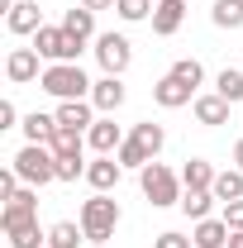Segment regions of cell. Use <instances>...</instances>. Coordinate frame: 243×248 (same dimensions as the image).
Returning a JSON list of instances; mask_svg holds the SVG:
<instances>
[{
  "label": "cell",
  "instance_id": "cell-3",
  "mask_svg": "<svg viewBox=\"0 0 243 248\" xmlns=\"http://www.w3.org/2000/svg\"><path fill=\"white\" fill-rule=\"evenodd\" d=\"M10 167L19 172V182H24V186H48V182H58V153H53L48 143H24V148L15 153Z\"/></svg>",
  "mask_w": 243,
  "mask_h": 248
},
{
  "label": "cell",
  "instance_id": "cell-14",
  "mask_svg": "<svg viewBox=\"0 0 243 248\" xmlns=\"http://www.w3.org/2000/svg\"><path fill=\"white\" fill-rule=\"evenodd\" d=\"M91 105L100 110V115H115V110L124 105V81L120 77H100V81L91 86Z\"/></svg>",
  "mask_w": 243,
  "mask_h": 248
},
{
  "label": "cell",
  "instance_id": "cell-35",
  "mask_svg": "<svg viewBox=\"0 0 243 248\" xmlns=\"http://www.w3.org/2000/svg\"><path fill=\"white\" fill-rule=\"evenodd\" d=\"M15 120H19L15 100H0V129H15Z\"/></svg>",
  "mask_w": 243,
  "mask_h": 248
},
{
  "label": "cell",
  "instance_id": "cell-10",
  "mask_svg": "<svg viewBox=\"0 0 243 248\" xmlns=\"http://www.w3.org/2000/svg\"><path fill=\"white\" fill-rule=\"evenodd\" d=\"M120 177H124V162H120L115 153H110V157L100 153L91 167H86V182H91L95 191H115V186H120Z\"/></svg>",
  "mask_w": 243,
  "mask_h": 248
},
{
  "label": "cell",
  "instance_id": "cell-33",
  "mask_svg": "<svg viewBox=\"0 0 243 248\" xmlns=\"http://www.w3.org/2000/svg\"><path fill=\"white\" fill-rule=\"evenodd\" d=\"M152 248H196V244H191L186 234H177V229H167V234H157V244H152Z\"/></svg>",
  "mask_w": 243,
  "mask_h": 248
},
{
  "label": "cell",
  "instance_id": "cell-1",
  "mask_svg": "<svg viewBox=\"0 0 243 248\" xmlns=\"http://www.w3.org/2000/svg\"><path fill=\"white\" fill-rule=\"evenodd\" d=\"M38 86L53 95V100H91L95 81L81 72V62H48L43 77H38Z\"/></svg>",
  "mask_w": 243,
  "mask_h": 248
},
{
  "label": "cell",
  "instance_id": "cell-17",
  "mask_svg": "<svg viewBox=\"0 0 243 248\" xmlns=\"http://www.w3.org/2000/svg\"><path fill=\"white\" fill-rule=\"evenodd\" d=\"M62 29L72 33L76 43H91V38H95V10H86V5L67 10V15H62Z\"/></svg>",
  "mask_w": 243,
  "mask_h": 248
},
{
  "label": "cell",
  "instance_id": "cell-18",
  "mask_svg": "<svg viewBox=\"0 0 243 248\" xmlns=\"http://www.w3.org/2000/svg\"><path fill=\"white\" fill-rule=\"evenodd\" d=\"M191 110H196V120L200 124H229V100H224V95H196V100H191Z\"/></svg>",
  "mask_w": 243,
  "mask_h": 248
},
{
  "label": "cell",
  "instance_id": "cell-9",
  "mask_svg": "<svg viewBox=\"0 0 243 248\" xmlns=\"http://www.w3.org/2000/svg\"><path fill=\"white\" fill-rule=\"evenodd\" d=\"M186 19V0H157L152 5V33L157 38H172Z\"/></svg>",
  "mask_w": 243,
  "mask_h": 248
},
{
  "label": "cell",
  "instance_id": "cell-13",
  "mask_svg": "<svg viewBox=\"0 0 243 248\" xmlns=\"http://www.w3.org/2000/svg\"><path fill=\"white\" fill-rule=\"evenodd\" d=\"M229 234H234V229H229V224H224V219H196V229H191V244L196 248H229Z\"/></svg>",
  "mask_w": 243,
  "mask_h": 248
},
{
  "label": "cell",
  "instance_id": "cell-12",
  "mask_svg": "<svg viewBox=\"0 0 243 248\" xmlns=\"http://www.w3.org/2000/svg\"><path fill=\"white\" fill-rule=\"evenodd\" d=\"M152 100H157L162 110H182V105H191V100H196V91H191V86H182V81L167 72V77L152 86Z\"/></svg>",
  "mask_w": 243,
  "mask_h": 248
},
{
  "label": "cell",
  "instance_id": "cell-2",
  "mask_svg": "<svg viewBox=\"0 0 243 248\" xmlns=\"http://www.w3.org/2000/svg\"><path fill=\"white\" fill-rule=\"evenodd\" d=\"M138 186H143V196H148V205H152V210L182 205V196H186L182 172H172V167H167V162H157V157H152L148 167L138 172Z\"/></svg>",
  "mask_w": 243,
  "mask_h": 248
},
{
  "label": "cell",
  "instance_id": "cell-21",
  "mask_svg": "<svg viewBox=\"0 0 243 248\" xmlns=\"http://www.w3.org/2000/svg\"><path fill=\"white\" fill-rule=\"evenodd\" d=\"M19 129H24V139H29V143H48V139H53V129H58V115H38V110H33V115H24Z\"/></svg>",
  "mask_w": 243,
  "mask_h": 248
},
{
  "label": "cell",
  "instance_id": "cell-37",
  "mask_svg": "<svg viewBox=\"0 0 243 248\" xmlns=\"http://www.w3.org/2000/svg\"><path fill=\"white\" fill-rule=\"evenodd\" d=\"M234 162H239V172H243V139L234 143Z\"/></svg>",
  "mask_w": 243,
  "mask_h": 248
},
{
  "label": "cell",
  "instance_id": "cell-36",
  "mask_svg": "<svg viewBox=\"0 0 243 248\" xmlns=\"http://www.w3.org/2000/svg\"><path fill=\"white\" fill-rule=\"evenodd\" d=\"M81 5H86V10H95V15H100V10H115V0H81Z\"/></svg>",
  "mask_w": 243,
  "mask_h": 248
},
{
  "label": "cell",
  "instance_id": "cell-32",
  "mask_svg": "<svg viewBox=\"0 0 243 248\" xmlns=\"http://www.w3.org/2000/svg\"><path fill=\"white\" fill-rule=\"evenodd\" d=\"M219 219L239 234V229H243V201H224V215H219Z\"/></svg>",
  "mask_w": 243,
  "mask_h": 248
},
{
  "label": "cell",
  "instance_id": "cell-7",
  "mask_svg": "<svg viewBox=\"0 0 243 248\" xmlns=\"http://www.w3.org/2000/svg\"><path fill=\"white\" fill-rule=\"evenodd\" d=\"M38 219V186H19L10 201H5V210H0V224H5V234H15V229H24Z\"/></svg>",
  "mask_w": 243,
  "mask_h": 248
},
{
  "label": "cell",
  "instance_id": "cell-30",
  "mask_svg": "<svg viewBox=\"0 0 243 248\" xmlns=\"http://www.w3.org/2000/svg\"><path fill=\"white\" fill-rule=\"evenodd\" d=\"M134 139L148 148L152 157L162 153V143H167V134H162V124H152V120H143V124H134Z\"/></svg>",
  "mask_w": 243,
  "mask_h": 248
},
{
  "label": "cell",
  "instance_id": "cell-34",
  "mask_svg": "<svg viewBox=\"0 0 243 248\" xmlns=\"http://www.w3.org/2000/svg\"><path fill=\"white\" fill-rule=\"evenodd\" d=\"M15 191H19V172H15V167H5V172H0V201H10Z\"/></svg>",
  "mask_w": 243,
  "mask_h": 248
},
{
  "label": "cell",
  "instance_id": "cell-11",
  "mask_svg": "<svg viewBox=\"0 0 243 248\" xmlns=\"http://www.w3.org/2000/svg\"><path fill=\"white\" fill-rule=\"evenodd\" d=\"M86 143H91L95 153H120V143H124V134H120V124L110 120V115H105V120H95L91 129H86Z\"/></svg>",
  "mask_w": 243,
  "mask_h": 248
},
{
  "label": "cell",
  "instance_id": "cell-25",
  "mask_svg": "<svg viewBox=\"0 0 243 248\" xmlns=\"http://www.w3.org/2000/svg\"><path fill=\"white\" fill-rule=\"evenodd\" d=\"M81 143H86V139H81V129H67V124H58V129H53V139H48V148H53V153H81Z\"/></svg>",
  "mask_w": 243,
  "mask_h": 248
},
{
  "label": "cell",
  "instance_id": "cell-15",
  "mask_svg": "<svg viewBox=\"0 0 243 248\" xmlns=\"http://www.w3.org/2000/svg\"><path fill=\"white\" fill-rule=\"evenodd\" d=\"M5 24H10V33H38L43 29V19H38V0H15V10L5 15Z\"/></svg>",
  "mask_w": 243,
  "mask_h": 248
},
{
  "label": "cell",
  "instance_id": "cell-26",
  "mask_svg": "<svg viewBox=\"0 0 243 248\" xmlns=\"http://www.w3.org/2000/svg\"><path fill=\"white\" fill-rule=\"evenodd\" d=\"M214 196H219V201H243V172L239 167H229V172L214 177Z\"/></svg>",
  "mask_w": 243,
  "mask_h": 248
},
{
  "label": "cell",
  "instance_id": "cell-27",
  "mask_svg": "<svg viewBox=\"0 0 243 248\" xmlns=\"http://www.w3.org/2000/svg\"><path fill=\"white\" fill-rule=\"evenodd\" d=\"M115 157H120L124 167H138V172H143V167H148V162H152V153H148V148H143V143H138V139H134V134H129V139H124V143H120V153H115Z\"/></svg>",
  "mask_w": 243,
  "mask_h": 248
},
{
  "label": "cell",
  "instance_id": "cell-23",
  "mask_svg": "<svg viewBox=\"0 0 243 248\" xmlns=\"http://www.w3.org/2000/svg\"><path fill=\"white\" fill-rule=\"evenodd\" d=\"M214 191H186L182 196V210H186V219H210V210H214Z\"/></svg>",
  "mask_w": 243,
  "mask_h": 248
},
{
  "label": "cell",
  "instance_id": "cell-4",
  "mask_svg": "<svg viewBox=\"0 0 243 248\" xmlns=\"http://www.w3.org/2000/svg\"><path fill=\"white\" fill-rule=\"evenodd\" d=\"M120 224V201L110 191H95L91 201L81 205V229H86V244H105Z\"/></svg>",
  "mask_w": 243,
  "mask_h": 248
},
{
  "label": "cell",
  "instance_id": "cell-6",
  "mask_svg": "<svg viewBox=\"0 0 243 248\" xmlns=\"http://www.w3.org/2000/svg\"><path fill=\"white\" fill-rule=\"evenodd\" d=\"M95 62L105 67V77H124L129 62H134V43L124 33H100L95 38Z\"/></svg>",
  "mask_w": 243,
  "mask_h": 248
},
{
  "label": "cell",
  "instance_id": "cell-38",
  "mask_svg": "<svg viewBox=\"0 0 243 248\" xmlns=\"http://www.w3.org/2000/svg\"><path fill=\"white\" fill-rule=\"evenodd\" d=\"M229 248H243V229H239V234H229Z\"/></svg>",
  "mask_w": 243,
  "mask_h": 248
},
{
  "label": "cell",
  "instance_id": "cell-24",
  "mask_svg": "<svg viewBox=\"0 0 243 248\" xmlns=\"http://www.w3.org/2000/svg\"><path fill=\"white\" fill-rule=\"evenodd\" d=\"M210 19L219 29H243V0H214Z\"/></svg>",
  "mask_w": 243,
  "mask_h": 248
},
{
  "label": "cell",
  "instance_id": "cell-28",
  "mask_svg": "<svg viewBox=\"0 0 243 248\" xmlns=\"http://www.w3.org/2000/svg\"><path fill=\"white\" fill-rule=\"evenodd\" d=\"M152 5L157 0H115V15L124 24H138V19H152Z\"/></svg>",
  "mask_w": 243,
  "mask_h": 248
},
{
  "label": "cell",
  "instance_id": "cell-31",
  "mask_svg": "<svg viewBox=\"0 0 243 248\" xmlns=\"http://www.w3.org/2000/svg\"><path fill=\"white\" fill-rule=\"evenodd\" d=\"M86 167H91V162H81V153H62L58 157V182H76V177H86Z\"/></svg>",
  "mask_w": 243,
  "mask_h": 248
},
{
  "label": "cell",
  "instance_id": "cell-20",
  "mask_svg": "<svg viewBox=\"0 0 243 248\" xmlns=\"http://www.w3.org/2000/svg\"><path fill=\"white\" fill-rule=\"evenodd\" d=\"M81 239H86V229H81V224H72V219L48 224V248H81Z\"/></svg>",
  "mask_w": 243,
  "mask_h": 248
},
{
  "label": "cell",
  "instance_id": "cell-19",
  "mask_svg": "<svg viewBox=\"0 0 243 248\" xmlns=\"http://www.w3.org/2000/svg\"><path fill=\"white\" fill-rule=\"evenodd\" d=\"M214 177H219V172H214L205 157H191L182 167V186L186 191H214Z\"/></svg>",
  "mask_w": 243,
  "mask_h": 248
},
{
  "label": "cell",
  "instance_id": "cell-8",
  "mask_svg": "<svg viewBox=\"0 0 243 248\" xmlns=\"http://www.w3.org/2000/svg\"><path fill=\"white\" fill-rule=\"evenodd\" d=\"M38 48H10V58H5V77L15 81V86H24V81H38L43 72H38Z\"/></svg>",
  "mask_w": 243,
  "mask_h": 248
},
{
  "label": "cell",
  "instance_id": "cell-29",
  "mask_svg": "<svg viewBox=\"0 0 243 248\" xmlns=\"http://www.w3.org/2000/svg\"><path fill=\"white\" fill-rule=\"evenodd\" d=\"M172 77H177L182 86H191V91H196V86L205 81V67H200L196 58H177V62H172Z\"/></svg>",
  "mask_w": 243,
  "mask_h": 248
},
{
  "label": "cell",
  "instance_id": "cell-5",
  "mask_svg": "<svg viewBox=\"0 0 243 248\" xmlns=\"http://www.w3.org/2000/svg\"><path fill=\"white\" fill-rule=\"evenodd\" d=\"M33 48H38V58H43V62H76L86 43H76L62 24H43V29L33 33Z\"/></svg>",
  "mask_w": 243,
  "mask_h": 248
},
{
  "label": "cell",
  "instance_id": "cell-22",
  "mask_svg": "<svg viewBox=\"0 0 243 248\" xmlns=\"http://www.w3.org/2000/svg\"><path fill=\"white\" fill-rule=\"evenodd\" d=\"M214 95H224L229 105H239L243 100V67H224V72L214 77Z\"/></svg>",
  "mask_w": 243,
  "mask_h": 248
},
{
  "label": "cell",
  "instance_id": "cell-16",
  "mask_svg": "<svg viewBox=\"0 0 243 248\" xmlns=\"http://www.w3.org/2000/svg\"><path fill=\"white\" fill-rule=\"evenodd\" d=\"M58 124L86 134V129L95 124V105H91V100H58Z\"/></svg>",
  "mask_w": 243,
  "mask_h": 248
}]
</instances>
